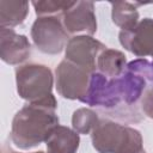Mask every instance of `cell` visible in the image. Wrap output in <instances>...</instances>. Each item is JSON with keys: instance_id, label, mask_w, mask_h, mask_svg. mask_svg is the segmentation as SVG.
<instances>
[{"instance_id": "2", "label": "cell", "mask_w": 153, "mask_h": 153, "mask_svg": "<svg viewBox=\"0 0 153 153\" xmlns=\"http://www.w3.org/2000/svg\"><path fill=\"white\" fill-rule=\"evenodd\" d=\"M93 147L99 153H141V134L115 122H99L92 131Z\"/></svg>"}, {"instance_id": "17", "label": "cell", "mask_w": 153, "mask_h": 153, "mask_svg": "<svg viewBox=\"0 0 153 153\" xmlns=\"http://www.w3.org/2000/svg\"><path fill=\"white\" fill-rule=\"evenodd\" d=\"M141 108L145 115L153 118V86H148L141 98Z\"/></svg>"}, {"instance_id": "9", "label": "cell", "mask_w": 153, "mask_h": 153, "mask_svg": "<svg viewBox=\"0 0 153 153\" xmlns=\"http://www.w3.org/2000/svg\"><path fill=\"white\" fill-rule=\"evenodd\" d=\"M0 42V56L6 63H20L30 55L31 47L27 38L23 35L16 33L12 29L1 27Z\"/></svg>"}, {"instance_id": "18", "label": "cell", "mask_w": 153, "mask_h": 153, "mask_svg": "<svg viewBox=\"0 0 153 153\" xmlns=\"http://www.w3.org/2000/svg\"><path fill=\"white\" fill-rule=\"evenodd\" d=\"M141 153H146V152H145V151H142V152H141Z\"/></svg>"}, {"instance_id": "5", "label": "cell", "mask_w": 153, "mask_h": 153, "mask_svg": "<svg viewBox=\"0 0 153 153\" xmlns=\"http://www.w3.org/2000/svg\"><path fill=\"white\" fill-rule=\"evenodd\" d=\"M31 36L36 47L47 54L60 53L67 42L68 35L57 16L39 17L32 25Z\"/></svg>"}, {"instance_id": "19", "label": "cell", "mask_w": 153, "mask_h": 153, "mask_svg": "<svg viewBox=\"0 0 153 153\" xmlns=\"http://www.w3.org/2000/svg\"><path fill=\"white\" fill-rule=\"evenodd\" d=\"M152 56H153V55H152Z\"/></svg>"}, {"instance_id": "14", "label": "cell", "mask_w": 153, "mask_h": 153, "mask_svg": "<svg viewBox=\"0 0 153 153\" xmlns=\"http://www.w3.org/2000/svg\"><path fill=\"white\" fill-rule=\"evenodd\" d=\"M73 128L76 133L80 134H87L91 130L98 126L99 121L97 117V114L93 112L90 109H79L73 114L72 118Z\"/></svg>"}, {"instance_id": "7", "label": "cell", "mask_w": 153, "mask_h": 153, "mask_svg": "<svg viewBox=\"0 0 153 153\" xmlns=\"http://www.w3.org/2000/svg\"><path fill=\"white\" fill-rule=\"evenodd\" d=\"M106 47L88 36H78L68 41L66 47V60L81 67L97 71V59Z\"/></svg>"}, {"instance_id": "10", "label": "cell", "mask_w": 153, "mask_h": 153, "mask_svg": "<svg viewBox=\"0 0 153 153\" xmlns=\"http://www.w3.org/2000/svg\"><path fill=\"white\" fill-rule=\"evenodd\" d=\"M79 142V133L60 124L45 141L48 153H75Z\"/></svg>"}, {"instance_id": "12", "label": "cell", "mask_w": 153, "mask_h": 153, "mask_svg": "<svg viewBox=\"0 0 153 153\" xmlns=\"http://www.w3.org/2000/svg\"><path fill=\"white\" fill-rule=\"evenodd\" d=\"M29 2L27 1H0V23L1 27L11 29L18 24H22L27 16Z\"/></svg>"}, {"instance_id": "6", "label": "cell", "mask_w": 153, "mask_h": 153, "mask_svg": "<svg viewBox=\"0 0 153 153\" xmlns=\"http://www.w3.org/2000/svg\"><path fill=\"white\" fill-rule=\"evenodd\" d=\"M120 42L136 56L153 55V19L145 18L134 26L121 30Z\"/></svg>"}, {"instance_id": "13", "label": "cell", "mask_w": 153, "mask_h": 153, "mask_svg": "<svg viewBox=\"0 0 153 153\" xmlns=\"http://www.w3.org/2000/svg\"><path fill=\"white\" fill-rule=\"evenodd\" d=\"M112 6V20L122 30L129 29L137 23L139 13L134 4L130 2H111Z\"/></svg>"}, {"instance_id": "1", "label": "cell", "mask_w": 153, "mask_h": 153, "mask_svg": "<svg viewBox=\"0 0 153 153\" xmlns=\"http://www.w3.org/2000/svg\"><path fill=\"white\" fill-rule=\"evenodd\" d=\"M54 106L44 104H26L12 121L11 139L22 149H30L47 141L51 131L59 126V117Z\"/></svg>"}, {"instance_id": "3", "label": "cell", "mask_w": 153, "mask_h": 153, "mask_svg": "<svg viewBox=\"0 0 153 153\" xmlns=\"http://www.w3.org/2000/svg\"><path fill=\"white\" fill-rule=\"evenodd\" d=\"M16 79L19 96L29 103L57 106L51 94L53 75L48 67L35 63L20 66L16 69Z\"/></svg>"}, {"instance_id": "11", "label": "cell", "mask_w": 153, "mask_h": 153, "mask_svg": "<svg viewBox=\"0 0 153 153\" xmlns=\"http://www.w3.org/2000/svg\"><path fill=\"white\" fill-rule=\"evenodd\" d=\"M97 68L105 76L116 78L121 75L127 68L126 56L118 50L105 49L97 59Z\"/></svg>"}, {"instance_id": "16", "label": "cell", "mask_w": 153, "mask_h": 153, "mask_svg": "<svg viewBox=\"0 0 153 153\" xmlns=\"http://www.w3.org/2000/svg\"><path fill=\"white\" fill-rule=\"evenodd\" d=\"M127 68L141 75L149 86H153V62L146 59H136L127 65Z\"/></svg>"}, {"instance_id": "4", "label": "cell", "mask_w": 153, "mask_h": 153, "mask_svg": "<svg viewBox=\"0 0 153 153\" xmlns=\"http://www.w3.org/2000/svg\"><path fill=\"white\" fill-rule=\"evenodd\" d=\"M93 72L69 60L61 61L56 67V88L59 93L65 98L80 100L87 92Z\"/></svg>"}, {"instance_id": "15", "label": "cell", "mask_w": 153, "mask_h": 153, "mask_svg": "<svg viewBox=\"0 0 153 153\" xmlns=\"http://www.w3.org/2000/svg\"><path fill=\"white\" fill-rule=\"evenodd\" d=\"M72 5L73 1H32L36 14L39 17L63 14V12L68 10Z\"/></svg>"}, {"instance_id": "8", "label": "cell", "mask_w": 153, "mask_h": 153, "mask_svg": "<svg viewBox=\"0 0 153 153\" xmlns=\"http://www.w3.org/2000/svg\"><path fill=\"white\" fill-rule=\"evenodd\" d=\"M63 26L67 32H85L93 35L97 30L94 6L91 1H73V5L62 14Z\"/></svg>"}]
</instances>
